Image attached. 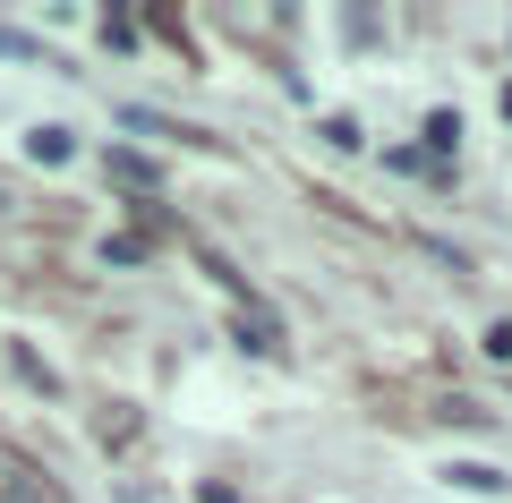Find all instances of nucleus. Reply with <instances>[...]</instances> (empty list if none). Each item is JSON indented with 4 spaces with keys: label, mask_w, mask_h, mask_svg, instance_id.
Returning <instances> with one entry per match:
<instances>
[{
    "label": "nucleus",
    "mask_w": 512,
    "mask_h": 503,
    "mask_svg": "<svg viewBox=\"0 0 512 503\" xmlns=\"http://www.w3.org/2000/svg\"><path fill=\"white\" fill-rule=\"evenodd\" d=\"M103 171H111V180H120V188H146V197H154V188H163V171H154L146 154H128V145H120V154H103Z\"/></svg>",
    "instance_id": "f257e3e1"
},
{
    "label": "nucleus",
    "mask_w": 512,
    "mask_h": 503,
    "mask_svg": "<svg viewBox=\"0 0 512 503\" xmlns=\"http://www.w3.org/2000/svg\"><path fill=\"white\" fill-rule=\"evenodd\" d=\"M26 154H35L43 171H60V162L77 154V137H69V128H35V137H26Z\"/></svg>",
    "instance_id": "f03ea898"
},
{
    "label": "nucleus",
    "mask_w": 512,
    "mask_h": 503,
    "mask_svg": "<svg viewBox=\"0 0 512 503\" xmlns=\"http://www.w3.org/2000/svg\"><path fill=\"white\" fill-rule=\"evenodd\" d=\"M453 486H470V495H504V469L495 461H461V469H444Z\"/></svg>",
    "instance_id": "7ed1b4c3"
},
{
    "label": "nucleus",
    "mask_w": 512,
    "mask_h": 503,
    "mask_svg": "<svg viewBox=\"0 0 512 503\" xmlns=\"http://www.w3.org/2000/svg\"><path fill=\"white\" fill-rule=\"evenodd\" d=\"M239 342H248L256 359H282V324H265V316H239Z\"/></svg>",
    "instance_id": "20e7f679"
},
{
    "label": "nucleus",
    "mask_w": 512,
    "mask_h": 503,
    "mask_svg": "<svg viewBox=\"0 0 512 503\" xmlns=\"http://www.w3.org/2000/svg\"><path fill=\"white\" fill-rule=\"evenodd\" d=\"M146 248H154L146 231H120V239H103V256H111V265H146Z\"/></svg>",
    "instance_id": "39448f33"
},
{
    "label": "nucleus",
    "mask_w": 512,
    "mask_h": 503,
    "mask_svg": "<svg viewBox=\"0 0 512 503\" xmlns=\"http://www.w3.org/2000/svg\"><path fill=\"white\" fill-rule=\"evenodd\" d=\"M9 367H18V376H26V384H35V393H52V367H43V359H35V350H26V342H9Z\"/></svg>",
    "instance_id": "423d86ee"
},
{
    "label": "nucleus",
    "mask_w": 512,
    "mask_h": 503,
    "mask_svg": "<svg viewBox=\"0 0 512 503\" xmlns=\"http://www.w3.org/2000/svg\"><path fill=\"white\" fill-rule=\"evenodd\" d=\"M427 145H436V154H453V145H461V120H453V111H427Z\"/></svg>",
    "instance_id": "0eeeda50"
},
{
    "label": "nucleus",
    "mask_w": 512,
    "mask_h": 503,
    "mask_svg": "<svg viewBox=\"0 0 512 503\" xmlns=\"http://www.w3.org/2000/svg\"><path fill=\"white\" fill-rule=\"evenodd\" d=\"M487 359H504V367H512V324H487Z\"/></svg>",
    "instance_id": "6e6552de"
},
{
    "label": "nucleus",
    "mask_w": 512,
    "mask_h": 503,
    "mask_svg": "<svg viewBox=\"0 0 512 503\" xmlns=\"http://www.w3.org/2000/svg\"><path fill=\"white\" fill-rule=\"evenodd\" d=\"M0 214H9V188H0Z\"/></svg>",
    "instance_id": "1a4fd4ad"
}]
</instances>
